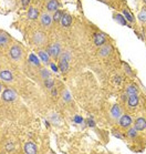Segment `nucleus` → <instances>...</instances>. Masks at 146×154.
<instances>
[{
	"label": "nucleus",
	"mask_w": 146,
	"mask_h": 154,
	"mask_svg": "<svg viewBox=\"0 0 146 154\" xmlns=\"http://www.w3.org/2000/svg\"><path fill=\"white\" fill-rule=\"evenodd\" d=\"M71 21H72V18H71L70 14H64L63 16H62L61 22H62V26H63V27H69V26L71 24Z\"/></svg>",
	"instance_id": "14"
},
{
	"label": "nucleus",
	"mask_w": 146,
	"mask_h": 154,
	"mask_svg": "<svg viewBox=\"0 0 146 154\" xmlns=\"http://www.w3.org/2000/svg\"><path fill=\"white\" fill-rule=\"evenodd\" d=\"M74 122L75 123H82L83 122V119L80 117V115H75L74 117Z\"/></svg>",
	"instance_id": "30"
},
{
	"label": "nucleus",
	"mask_w": 146,
	"mask_h": 154,
	"mask_svg": "<svg viewBox=\"0 0 146 154\" xmlns=\"http://www.w3.org/2000/svg\"><path fill=\"white\" fill-rule=\"evenodd\" d=\"M57 94H58V92H57V89L52 88V95H53V96H57Z\"/></svg>",
	"instance_id": "35"
},
{
	"label": "nucleus",
	"mask_w": 146,
	"mask_h": 154,
	"mask_svg": "<svg viewBox=\"0 0 146 154\" xmlns=\"http://www.w3.org/2000/svg\"><path fill=\"white\" fill-rule=\"evenodd\" d=\"M124 16H125V19H126V20H128L130 22H132V21H133L132 16H131V14H130V12H128L126 9H124Z\"/></svg>",
	"instance_id": "27"
},
{
	"label": "nucleus",
	"mask_w": 146,
	"mask_h": 154,
	"mask_svg": "<svg viewBox=\"0 0 146 154\" xmlns=\"http://www.w3.org/2000/svg\"><path fill=\"white\" fill-rule=\"evenodd\" d=\"M41 77H42V79H49L50 78V72L48 71V70H46V69H43L41 71Z\"/></svg>",
	"instance_id": "26"
},
{
	"label": "nucleus",
	"mask_w": 146,
	"mask_h": 154,
	"mask_svg": "<svg viewBox=\"0 0 146 154\" xmlns=\"http://www.w3.org/2000/svg\"><path fill=\"white\" fill-rule=\"evenodd\" d=\"M115 82H116V83H121V82H122V78L115 77Z\"/></svg>",
	"instance_id": "34"
},
{
	"label": "nucleus",
	"mask_w": 146,
	"mask_h": 154,
	"mask_svg": "<svg viewBox=\"0 0 146 154\" xmlns=\"http://www.w3.org/2000/svg\"><path fill=\"white\" fill-rule=\"evenodd\" d=\"M137 93V88L135 86H130L126 88V94L127 95H133Z\"/></svg>",
	"instance_id": "20"
},
{
	"label": "nucleus",
	"mask_w": 146,
	"mask_h": 154,
	"mask_svg": "<svg viewBox=\"0 0 146 154\" xmlns=\"http://www.w3.org/2000/svg\"><path fill=\"white\" fill-rule=\"evenodd\" d=\"M58 7H59V4H58L57 0H50V1L48 2V5H47V9H48L49 12H50V11H57Z\"/></svg>",
	"instance_id": "12"
},
{
	"label": "nucleus",
	"mask_w": 146,
	"mask_h": 154,
	"mask_svg": "<svg viewBox=\"0 0 146 154\" xmlns=\"http://www.w3.org/2000/svg\"><path fill=\"white\" fill-rule=\"evenodd\" d=\"M24 152L28 154H34L38 152V150H36V146L33 144V143L28 142V143H26V145H24Z\"/></svg>",
	"instance_id": "8"
},
{
	"label": "nucleus",
	"mask_w": 146,
	"mask_h": 154,
	"mask_svg": "<svg viewBox=\"0 0 146 154\" xmlns=\"http://www.w3.org/2000/svg\"><path fill=\"white\" fill-rule=\"evenodd\" d=\"M59 68H60V70H61V72H63V73L67 72L69 69V60H65V59L60 60Z\"/></svg>",
	"instance_id": "15"
},
{
	"label": "nucleus",
	"mask_w": 146,
	"mask_h": 154,
	"mask_svg": "<svg viewBox=\"0 0 146 154\" xmlns=\"http://www.w3.org/2000/svg\"><path fill=\"white\" fill-rule=\"evenodd\" d=\"M114 19L117 21L119 23H121L122 26H125L126 24V21H125V19L123 18V16H121V14H114Z\"/></svg>",
	"instance_id": "21"
},
{
	"label": "nucleus",
	"mask_w": 146,
	"mask_h": 154,
	"mask_svg": "<svg viewBox=\"0 0 146 154\" xmlns=\"http://www.w3.org/2000/svg\"><path fill=\"white\" fill-rule=\"evenodd\" d=\"M8 41H9L8 36H7L6 33H4V32H1V36H0V43H1V47H5V45H7Z\"/></svg>",
	"instance_id": "19"
},
{
	"label": "nucleus",
	"mask_w": 146,
	"mask_h": 154,
	"mask_svg": "<svg viewBox=\"0 0 146 154\" xmlns=\"http://www.w3.org/2000/svg\"><path fill=\"white\" fill-rule=\"evenodd\" d=\"M120 124H121V127H128L131 124H132V119L131 117H128V115H122L121 117V120H120Z\"/></svg>",
	"instance_id": "7"
},
{
	"label": "nucleus",
	"mask_w": 146,
	"mask_h": 154,
	"mask_svg": "<svg viewBox=\"0 0 146 154\" xmlns=\"http://www.w3.org/2000/svg\"><path fill=\"white\" fill-rule=\"evenodd\" d=\"M135 129H136L137 131H143V130H145L146 129V120L143 118H138L135 121Z\"/></svg>",
	"instance_id": "6"
},
{
	"label": "nucleus",
	"mask_w": 146,
	"mask_h": 154,
	"mask_svg": "<svg viewBox=\"0 0 146 154\" xmlns=\"http://www.w3.org/2000/svg\"><path fill=\"white\" fill-rule=\"evenodd\" d=\"M62 12L60 11V10H58V11H55V14H54V16H53V20L54 21H59V20H61L62 19Z\"/></svg>",
	"instance_id": "25"
},
{
	"label": "nucleus",
	"mask_w": 146,
	"mask_h": 154,
	"mask_svg": "<svg viewBox=\"0 0 146 154\" xmlns=\"http://www.w3.org/2000/svg\"><path fill=\"white\" fill-rule=\"evenodd\" d=\"M17 99V93L11 89H7L2 92V100H5L7 102H11Z\"/></svg>",
	"instance_id": "2"
},
{
	"label": "nucleus",
	"mask_w": 146,
	"mask_h": 154,
	"mask_svg": "<svg viewBox=\"0 0 146 154\" xmlns=\"http://www.w3.org/2000/svg\"><path fill=\"white\" fill-rule=\"evenodd\" d=\"M53 84H54V82H53V80L50 79V78L44 80V86H46L48 89H52V88H53Z\"/></svg>",
	"instance_id": "23"
},
{
	"label": "nucleus",
	"mask_w": 146,
	"mask_h": 154,
	"mask_svg": "<svg viewBox=\"0 0 146 154\" xmlns=\"http://www.w3.org/2000/svg\"><path fill=\"white\" fill-rule=\"evenodd\" d=\"M63 100H64V101H67V102H69V101L71 100L69 91H64V93H63Z\"/></svg>",
	"instance_id": "29"
},
{
	"label": "nucleus",
	"mask_w": 146,
	"mask_h": 154,
	"mask_svg": "<svg viewBox=\"0 0 146 154\" xmlns=\"http://www.w3.org/2000/svg\"><path fill=\"white\" fill-rule=\"evenodd\" d=\"M51 68H52V70H53V71L58 72V68H57V65H55L54 63H51Z\"/></svg>",
	"instance_id": "33"
},
{
	"label": "nucleus",
	"mask_w": 146,
	"mask_h": 154,
	"mask_svg": "<svg viewBox=\"0 0 146 154\" xmlns=\"http://www.w3.org/2000/svg\"><path fill=\"white\" fill-rule=\"evenodd\" d=\"M128 135L131 136V137H135L137 135V130L134 127V129H131L130 131H128Z\"/></svg>",
	"instance_id": "28"
},
{
	"label": "nucleus",
	"mask_w": 146,
	"mask_h": 154,
	"mask_svg": "<svg viewBox=\"0 0 146 154\" xmlns=\"http://www.w3.org/2000/svg\"><path fill=\"white\" fill-rule=\"evenodd\" d=\"M39 57H40V59L42 60V62H44L46 64L49 63V57H50V55H49L48 52L40 51V52H39Z\"/></svg>",
	"instance_id": "18"
},
{
	"label": "nucleus",
	"mask_w": 146,
	"mask_h": 154,
	"mask_svg": "<svg viewBox=\"0 0 146 154\" xmlns=\"http://www.w3.org/2000/svg\"><path fill=\"white\" fill-rule=\"evenodd\" d=\"M111 51H112V45L106 43V45H103L101 47V49L99 50V55L101 57H106V55H109L111 53Z\"/></svg>",
	"instance_id": "4"
},
{
	"label": "nucleus",
	"mask_w": 146,
	"mask_h": 154,
	"mask_svg": "<svg viewBox=\"0 0 146 154\" xmlns=\"http://www.w3.org/2000/svg\"><path fill=\"white\" fill-rule=\"evenodd\" d=\"M125 99H126V95H123V96H122V100H123V101H125Z\"/></svg>",
	"instance_id": "38"
},
{
	"label": "nucleus",
	"mask_w": 146,
	"mask_h": 154,
	"mask_svg": "<svg viewBox=\"0 0 146 154\" xmlns=\"http://www.w3.org/2000/svg\"><path fill=\"white\" fill-rule=\"evenodd\" d=\"M52 17H51L49 14H42L41 16V22L42 24L44 26V27H49L51 24V22H52Z\"/></svg>",
	"instance_id": "10"
},
{
	"label": "nucleus",
	"mask_w": 146,
	"mask_h": 154,
	"mask_svg": "<svg viewBox=\"0 0 146 154\" xmlns=\"http://www.w3.org/2000/svg\"><path fill=\"white\" fill-rule=\"evenodd\" d=\"M144 2H145V4H146V0H144Z\"/></svg>",
	"instance_id": "39"
},
{
	"label": "nucleus",
	"mask_w": 146,
	"mask_h": 154,
	"mask_svg": "<svg viewBox=\"0 0 146 154\" xmlns=\"http://www.w3.org/2000/svg\"><path fill=\"white\" fill-rule=\"evenodd\" d=\"M128 107L133 109V108H135L137 104H138V95L137 94H133V95H130V98H128Z\"/></svg>",
	"instance_id": "11"
},
{
	"label": "nucleus",
	"mask_w": 146,
	"mask_h": 154,
	"mask_svg": "<svg viewBox=\"0 0 146 154\" xmlns=\"http://www.w3.org/2000/svg\"><path fill=\"white\" fill-rule=\"evenodd\" d=\"M21 2H22V6H28L29 5V2H30V0H21Z\"/></svg>",
	"instance_id": "32"
},
{
	"label": "nucleus",
	"mask_w": 146,
	"mask_h": 154,
	"mask_svg": "<svg viewBox=\"0 0 146 154\" xmlns=\"http://www.w3.org/2000/svg\"><path fill=\"white\" fill-rule=\"evenodd\" d=\"M29 60H30V62H32L34 65H40V61H39V59H38L34 55H29Z\"/></svg>",
	"instance_id": "22"
},
{
	"label": "nucleus",
	"mask_w": 146,
	"mask_h": 154,
	"mask_svg": "<svg viewBox=\"0 0 146 154\" xmlns=\"http://www.w3.org/2000/svg\"><path fill=\"white\" fill-rule=\"evenodd\" d=\"M0 77H1V80H2V81H6V82L12 81V78H14L12 74H11V72L8 71V70H2L1 73H0Z\"/></svg>",
	"instance_id": "9"
},
{
	"label": "nucleus",
	"mask_w": 146,
	"mask_h": 154,
	"mask_svg": "<svg viewBox=\"0 0 146 154\" xmlns=\"http://www.w3.org/2000/svg\"><path fill=\"white\" fill-rule=\"evenodd\" d=\"M38 16H39V11L36 8H30L29 9V11H28V18L29 19L34 20V19L38 18Z\"/></svg>",
	"instance_id": "17"
},
{
	"label": "nucleus",
	"mask_w": 146,
	"mask_h": 154,
	"mask_svg": "<svg viewBox=\"0 0 146 154\" xmlns=\"http://www.w3.org/2000/svg\"><path fill=\"white\" fill-rule=\"evenodd\" d=\"M105 41H106L105 36L102 35V33H96L95 36H94V43L97 47H102L103 45H105Z\"/></svg>",
	"instance_id": "5"
},
{
	"label": "nucleus",
	"mask_w": 146,
	"mask_h": 154,
	"mask_svg": "<svg viewBox=\"0 0 146 154\" xmlns=\"http://www.w3.org/2000/svg\"><path fill=\"white\" fill-rule=\"evenodd\" d=\"M9 55L10 57H11V59L18 60L20 59V57L22 55V51H21V49L19 48L18 45H14V47H11V49H10Z\"/></svg>",
	"instance_id": "3"
},
{
	"label": "nucleus",
	"mask_w": 146,
	"mask_h": 154,
	"mask_svg": "<svg viewBox=\"0 0 146 154\" xmlns=\"http://www.w3.org/2000/svg\"><path fill=\"white\" fill-rule=\"evenodd\" d=\"M138 19L142 22H146V9H143L138 14Z\"/></svg>",
	"instance_id": "24"
},
{
	"label": "nucleus",
	"mask_w": 146,
	"mask_h": 154,
	"mask_svg": "<svg viewBox=\"0 0 146 154\" xmlns=\"http://www.w3.org/2000/svg\"><path fill=\"white\" fill-rule=\"evenodd\" d=\"M47 52L49 53L50 55H52L53 58H58L60 55H61V47H60L59 43H54V45H50L48 50H47Z\"/></svg>",
	"instance_id": "1"
},
{
	"label": "nucleus",
	"mask_w": 146,
	"mask_h": 154,
	"mask_svg": "<svg viewBox=\"0 0 146 154\" xmlns=\"http://www.w3.org/2000/svg\"><path fill=\"white\" fill-rule=\"evenodd\" d=\"M87 124H89V127H94V125H95V122H94V121H93V120H92V118H89L87 119Z\"/></svg>",
	"instance_id": "31"
},
{
	"label": "nucleus",
	"mask_w": 146,
	"mask_h": 154,
	"mask_svg": "<svg viewBox=\"0 0 146 154\" xmlns=\"http://www.w3.org/2000/svg\"><path fill=\"white\" fill-rule=\"evenodd\" d=\"M33 41L36 45H41L44 43V36L42 33H36L33 37Z\"/></svg>",
	"instance_id": "13"
},
{
	"label": "nucleus",
	"mask_w": 146,
	"mask_h": 154,
	"mask_svg": "<svg viewBox=\"0 0 146 154\" xmlns=\"http://www.w3.org/2000/svg\"><path fill=\"white\" fill-rule=\"evenodd\" d=\"M111 113H112L113 118H120V115L122 114V109L120 108L119 105H114L111 110Z\"/></svg>",
	"instance_id": "16"
},
{
	"label": "nucleus",
	"mask_w": 146,
	"mask_h": 154,
	"mask_svg": "<svg viewBox=\"0 0 146 154\" xmlns=\"http://www.w3.org/2000/svg\"><path fill=\"white\" fill-rule=\"evenodd\" d=\"M125 69H126V72L130 73V74H132V71H131V69H130V67H127L126 64H125Z\"/></svg>",
	"instance_id": "36"
},
{
	"label": "nucleus",
	"mask_w": 146,
	"mask_h": 154,
	"mask_svg": "<svg viewBox=\"0 0 146 154\" xmlns=\"http://www.w3.org/2000/svg\"><path fill=\"white\" fill-rule=\"evenodd\" d=\"M7 149H8V150H11V149H14V146H12L11 144H9V145H7Z\"/></svg>",
	"instance_id": "37"
}]
</instances>
